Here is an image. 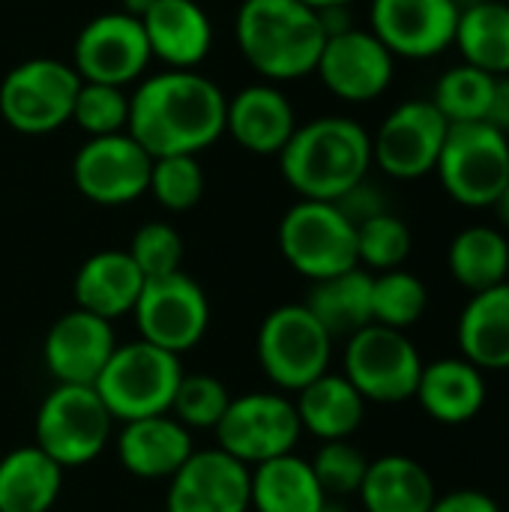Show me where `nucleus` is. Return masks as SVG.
<instances>
[{
	"instance_id": "obj_28",
	"label": "nucleus",
	"mask_w": 509,
	"mask_h": 512,
	"mask_svg": "<svg viewBox=\"0 0 509 512\" xmlns=\"http://www.w3.org/2000/svg\"><path fill=\"white\" fill-rule=\"evenodd\" d=\"M459 348L477 369H509V282L471 294L459 318Z\"/></svg>"
},
{
	"instance_id": "obj_29",
	"label": "nucleus",
	"mask_w": 509,
	"mask_h": 512,
	"mask_svg": "<svg viewBox=\"0 0 509 512\" xmlns=\"http://www.w3.org/2000/svg\"><path fill=\"white\" fill-rule=\"evenodd\" d=\"M63 492V468L36 444L0 459V512H51Z\"/></svg>"
},
{
	"instance_id": "obj_35",
	"label": "nucleus",
	"mask_w": 509,
	"mask_h": 512,
	"mask_svg": "<svg viewBox=\"0 0 509 512\" xmlns=\"http://www.w3.org/2000/svg\"><path fill=\"white\" fill-rule=\"evenodd\" d=\"M411 255V228L396 213H378L357 225V264L363 270H399Z\"/></svg>"
},
{
	"instance_id": "obj_25",
	"label": "nucleus",
	"mask_w": 509,
	"mask_h": 512,
	"mask_svg": "<svg viewBox=\"0 0 509 512\" xmlns=\"http://www.w3.org/2000/svg\"><path fill=\"white\" fill-rule=\"evenodd\" d=\"M294 408L303 432L315 435L318 441H348L366 417V399L345 375L333 372H324L294 393Z\"/></svg>"
},
{
	"instance_id": "obj_8",
	"label": "nucleus",
	"mask_w": 509,
	"mask_h": 512,
	"mask_svg": "<svg viewBox=\"0 0 509 512\" xmlns=\"http://www.w3.org/2000/svg\"><path fill=\"white\" fill-rule=\"evenodd\" d=\"M81 75L72 63L30 57L0 81V117L21 135H48L72 120Z\"/></svg>"
},
{
	"instance_id": "obj_46",
	"label": "nucleus",
	"mask_w": 509,
	"mask_h": 512,
	"mask_svg": "<svg viewBox=\"0 0 509 512\" xmlns=\"http://www.w3.org/2000/svg\"><path fill=\"white\" fill-rule=\"evenodd\" d=\"M306 6H312V9H333V6H351L354 0H303Z\"/></svg>"
},
{
	"instance_id": "obj_45",
	"label": "nucleus",
	"mask_w": 509,
	"mask_h": 512,
	"mask_svg": "<svg viewBox=\"0 0 509 512\" xmlns=\"http://www.w3.org/2000/svg\"><path fill=\"white\" fill-rule=\"evenodd\" d=\"M492 207L498 210V219L504 222V228H507V231H509V183H507V186H504V192L498 195V201H495Z\"/></svg>"
},
{
	"instance_id": "obj_7",
	"label": "nucleus",
	"mask_w": 509,
	"mask_h": 512,
	"mask_svg": "<svg viewBox=\"0 0 509 512\" xmlns=\"http://www.w3.org/2000/svg\"><path fill=\"white\" fill-rule=\"evenodd\" d=\"M282 258L309 282L339 276L357 264V228L333 201L300 198L279 222Z\"/></svg>"
},
{
	"instance_id": "obj_16",
	"label": "nucleus",
	"mask_w": 509,
	"mask_h": 512,
	"mask_svg": "<svg viewBox=\"0 0 509 512\" xmlns=\"http://www.w3.org/2000/svg\"><path fill=\"white\" fill-rule=\"evenodd\" d=\"M315 75L342 102H372L387 93L396 75V57L372 30L348 27L327 36Z\"/></svg>"
},
{
	"instance_id": "obj_18",
	"label": "nucleus",
	"mask_w": 509,
	"mask_h": 512,
	"mask_svg": "<svg viewBox=\"0 0 509 512\" xmlns=\"http://www.w3.org/2000/svg\"><path fill=\"white\" fill-rule=\"evenodd\" d=\"M165 512H252V468L225 450H195L171 477Z\"/></svg>"
},
{
	"instance_id": "obj_41",
	"label": "nucleus",
	"mask_w": 509,
	"mask_h": 512,
	"mask_svg": "<svg viewBox=\"0 0 509 512\" xmlns=\"http://www.w3.org/2000/svg\"><path fill=\"white\" fill-rule=\"evenodd\" d=\"M351 222H354V228L360 225V222H366V219H372V216H378V213H387V201H384V192L366 177V180H360L354 189H348L339 201H333Z\"/></svg>"
},
{
	"instance_id": "obj_24",
	"label": "nucleus",
	"mask_w": 509,
	"mask_h": 512,
	"mask_svg": "<svg viewBox=\"0 0 509 512\" xmlns=\"http://www.w3.org/2000/svg\"><path fill=\"white\" fill-rule=\"evenodd\" d=\"M414 399L423 411L444 426L471 423L486 405V381L483 369L468 363L465 357H447L423 366Z\"/></svg>"
},
{
	"instance_id": "obj_9",
	"label": "nucleus",
	"mask_w": 509,
	"mask_h": 512,
	"mask_svg": "<svg viewBox=\"0 0 509 512\" xmlns=\"http://www.w3.org/2000/svg\"><path fill=\"white\" fill-rule=\"evenodd\" d=\"M435 174L462 207H492L509 183V135L489 123L450 126Z\"/></svg>"
},
{
	"instance_id": "obj_11",
	"label": "nucleus",
	"mask_w": 509,
	"mask_h": 512,
	"mask_svg": "<svg viewBox=\"0 0 509 512\" xmlns=\"http://www.w3.org/2000/svg\"><path fill=\"white\" fill-rule=\"evenodd\" d=\"M213 432L219 450L255 468L261 462L294 453L303 426L288 393H243L240 399H231Z\"/></svg>"
},
{
	"instance_id": "obj_27",
	"label": "nucleus",
	"mask_w": 509,
	"mask_h": 512,
	"mask_svg": "<svg viewBox=\"0 0 509 512\" xmlns=\"http://www.w3.org/2000/svg\"><path fill=\"white\" fill-rule=\"evenodd\" d=\"M357 495L366 512H429L438 498L429 471L411 456H381L369 462Z\"/></svg>"
},
{
	"instance_id": "obj_37",
	"label": "nucleus",
	"mask_w": 509,
	"mask_h": 512,
	"mask_svg": "<svg viewBox=\"0 0 509 512\" xmlns=\"http://www.w3.org/2000/svg\"><path fill=\"white\" fill-rule=\"evenodd\" d=\"M231 405V393L228 387L213 378V375H186L180 378V387L174 393V405H171V417L177 423H183L189 432L192 429H216L219 420L225 417Z\"/></svg>"
},
{
	"instance_id": "obj_4",
	"label": "nucleus",
	"mask_w": 509,
	"mask_h": 512,
	"mask_svg": "<svg viewBox=\"0 0 509 512\" xmlns=\"http://www.w3.org/2000/svg\"><path fill=\"white\" fill-rule=\"evenodd\" d=\"M180 378L183 366L177 354H168L144 339H135L117 345L93 390L111 411L114 423H129L171 414Z\"/></svg>"
},
{
	"instance_id": "obj_2",
	"label": "nucleus",
	"mask_w": 509,
	"mask_h": 512,
	"mask_svg": "<svg viewBox=\"0 0 509 512\" xmlns=\"http://www.w3.org/2000/svg\"><path fill=\"white\" fill-rule=\"evenodd\" d=\"M234 42L261 81L285 84L315 75L327 33L318 9L303 0H243Z\"/></svg>"
},
{
	"instance_id": "obj_34",
	"label": "nucleus",
	"mask_w": 509,
	"mask_h": 512,
	"mask_svg": "<svg viewBox=\"0 0 509 512\" xmlns=\"http://www.w3.org/2000/svg\"><path fill=\"white\" fill-rule=\"evenodd\" d=\"M429 306V291L423 279L408 270H387L372 276V324L390 330L414 327Z\"/></svg>"
},
{
	"instance_id": "obj_19",
	"label": "nucleus",
	"mask_w": 509,
	"mask_h": 512,
	"mask_svg": "<svg viewBox=\"0 0 509 512\" xmlns=\"http://www.w3.org/2000/svg\"><path fill=\"white\" fill-rule=\"evenodd\" d=\"M114 351H117L114 324L78 306L51 324L42 345L48 375L57 384H75V387H93Z\"/></svg>"
},
{
	"instance_id": "obj_26",
	"label": "nucleus",
	"mask_w": 509,
	"mask_h": 512,
	"mask_svg": "<svg viewBox=\"0 0 509 512\" xmlns=\"http://www.w3.org/2000/svg\"><path fill=\"white\" fill-rule=\"evenodd\" d=\"M252 512H336L312 465L294 453L252 468Z\"/></svg>"
},
{
	"instance_id": "obj_23",
	"label": "nucleus",
	"mask_w": 509,
	"mask_h": 512,
	"mask_svg": "<svg viewBox=\"0 0 509 512\" xmlns=\"http://www.w3.org/2000/svg\"><path fill=\"white\" fill-rule=\"evenodd\" d=\"M144 282L147 279L126 249H102L78 267L72 291L78 309L93 312L105 321H117L123 315H132Z\"/></svg>"
},
{
	"instance_id": "obj_5",
	"label": "nucleus",
	"mask_w": 509,
	"mask_h": 512,
	"mask_svg": "<svg viewBox=\"0 0 509 512\" xmlns=\"http://www.w3.org/2000/svg\"><path fill=\"white\" fill-rule=\"evenodd\" d=\"M255 354L261 372L276 390L300 393L306 384L330 372L333 336L303 303H288L261 321Z\"/></svg>"
},
{
	"instance_id": "obj_40",
	"label": "nucleus",
	"mask_w": 509,
	"mask_h": 512,
	"mask_svg": "<svg viewBox=\"0 0 509 512\" xmlns=\"http://www.w3.org/2000/svg\"><path fill=\"white\" fill-rule=\"evenodd\" d=\"M126 252L144 279H159V276L177 273L183 264V240H180L177 228L168 222L141 225Z\"/></svg>"
},
{
	"instance_id": "obj_33",
	"label": "nucleus",
	"mask_w": 509,
	"mask_h": 512,
	"mask_svg": "<svg viewBox=\"0 0 509 512\" xmlns=\"http://www.w3.org/2000/svg\"><path fill=\"white\" fill-rule=\"evenodd\" d=\"M492 93H495V75H489L477 66L459 63L438 78L429 102L441 111V117L450 126L486 123Z\"/></svg>"
},
{
	"instance_id": "obj_6",
	"label": "nucleus",
	"mask_w": 509,
	"mask_h": 512,
	"mask_svg": "<svg viewBox=\"0 0 509 512\" xmlns=\"http://www.w3.org/2000/svg\"><path fill=\"white\" fill-rule=\"evenodd\" d=\"M114 432V417L93 387L57 384L39 405L33 435L63 471L84 468L102 456Z\"/></svg>"
},
{
	"instance_id": "obj_42",
	"label": "nucleus",
	"mask_w": 509,
	"mask_h": 512,
	"mask_svg": "<svg viewBox=\"0 0 509 512\" xmlns=\"http://www.w3.org/2000/svg\"><path fill=\"white\" fill-rule=\"evenodd\" d=\"M429 512H501L498 501L480 489H456L444 498H435Z\"/></svg>"
},
{
	"instance_id": "obj_22",
	"label": "nucleus",
	"mask_w": 509,
	"mask_h": 512,
	"mask_svg": "<svg viewBox=\"0 0 509 512\" xmlns=\"http://www.w3.org/2000/svg\"><path fill=\"white\" fill-rule=\"evenodd\" d=\"M192 453V432L171 414L120 423L117 459L138 480H171Z\"/></svg>"
},
{
	"instance_id": "obj_44",
	"label": "nucleus",
	"mask_w": 509,
	"mask_h": 512,
	"mask_svg": "<svg viewBox=\"0 0 509 512\" xmlns=\"http://www.w3.org/2000/svg\"><path fill=\"white\" fill-rule=\"evenodd\" d=\"M153 3H156V0H120V12H126V15H132V18H141Z\"/></svg>"
},
{
	"instance_id": "obj_21",
	"label": "nucleus",
	"mask_w": 509,
	"mask_h": 512,
	"mask_svg": "<svg viewBox=\"0 0 509 512\" xmlns=\"http://www.w3.org/2000/svg\"><path fill=\"white\" fill-rule=\"evenodd\" d=\"M138 21L165 69H198L213 48L210 15L195 0H156Z\"/></svg>"
},
{
	"instance_id": "obj_1",
	"label": "nucleus",
	"mask_w": 509,
	"mask_h": 512,
	"mask_svg": "<svg viewBox=\"0 0 509 512\" xmlns=\"http://www.w3.org/2000/svg\"><path fill=\"white\" fill-rule=\"evenodd\" d=\"M222 87L198 69H162L129 93L126 132L153 156H198L225 135Z\"/></svg>"
},
{
	"instance_id": "obj_30",
	"label": "nucleus",
	"mask_w": 509,
	"mask_h": 512,
	"mask_svg": "<svg viewBox=\"0 0 509 512\" xmlns=\"http://www.w3.org/2000/svg\"><path fill=\"white\" fill-rule=\"evenodd\" d=\"M333 339H351L372 324V273L363 267L312 282L303 303Z\"/></svg>"
},
{
	"instance_id": "obj_32",
	"label": "nucleus",
	"mask_w": 509,
	"mask_h": 512,
	"mask_svg": "<svg viewBox=\"0 0 509 512\" xmlns=\"http://www.w3.org/2000/svg\"><path fill=\"white\" fill-rule=\"evenodd\" d=\"M453 279L471 294L504 285L509 273V243L498 228L471 225L459 231L447 249Z\"/></svg>"
},
{
	"instance_id": "obj_14",
	"label": "nucleus",
	"mask_w": 509,
	"mask_h": 512,
	"mask_svg": "<svg viewBox=\"0 0 509 512\" xmlns=\"http://www.w3.org/2000/svg\"><path fill=\"white\" fill-rule=\"evenodd\" d=\"M450 123L429 99L396 105L372 135V165L393 180H420L435 171Z\"/></svg>"
},
{
	"instance_id": "obj_31",
	"label": "nucleus",
	"mask_w": 509,
	"mask_h": 512,
	"mask_svg": "<svg viewBox=\"0 0 509 512\" xmlns=\"http://www.w3.org/2000/svg\"><path fill=\"white\" fill-rule=\"evenodd\" d=\"M453 45L462 63L489 75H509V3L483 0L462 6Z\"/></svg>"
},
{
	"instance_id": "obj_10",
	"label": "nucleus",
	"mask_w": 509,
	"mask_h": 512,
	"mask_svg": "<svg viewBox=\"0 0 509 512\" xmlns=\"http://www.w3.org/2000/svg\"><path fill=\"white\" fill-rule=\"evenodd\" d=\"M423 360L402 330L369 324L345 345V378L366 402L399 405L414 399Z\"/></svg>"
},
{
	"instance_id": "obj_20",
	"label": "nucleus",
	"mask_w": 509,
	"mask_h": 512,
	"mask_svg": "<svg viewBox=\"0 0 509 512\" xmlns=\"http://www.w3.org/2000/svg\"><path fill=\"white\" fill-rule=\"evenodd\" d=\"M297 126L294 102L279 84L258 81L240 87L225 102V135L255 156H279Z\"/></svg>"
},
{
	"instance_id": "obj_38",
	"label": "nucleus",
	"mask_w": 509,
	"mask_h": 512,
	"mask_svg": "<svg viewBox=\"0 0 509 512\" xmlns=\"http://www.w3.org/2000/svg\"><path fill=\"white\" fill-rule=\"evenodd\" d=\"M147 192L159 201V207L171 213L192 210L204 195V171L198 156H162L153 159Z\"/></svg>"
},
{
	"instance_id": "obj_47",
	"label": "nucleus",
	"mask_w": 509,
	"mask_h": 512,
	"mask_svg": "<svg viewBox=\"0 0 509 512\" xmlns=\"http://www.w3.org/2000/svg\"><path fill=\"white\" fill-rule=\"evenodd\" d=\"M459 6H471V3H483V0H456Z\"/></svg>"
},
{
	"instance_id": "obj_43",
	"label": "nucleus",
	"mask_w": 509,
	"mask_h": 512,
	"mask_svg": "<svg viewBox=\"0 0 509 512\" xmlns=\"http://www.w3.org/2000/svg\"><path fill=\"white\" fill-rule=\"evenodd\" d=\"M486 123L495 126L498 132L509 135V75H498L495 78V93H492V105H489Z\"/></svg>"
},
{
	"instance_id": "obj_17",
	"label": "nucleus",
	"mask_w": 509,
	"mask_h": 512,
	"mask_svg": "<svg viewBox=\"0 0 509 512\" xmlns=\"http://www.w3.org/2000/svg\"><path fill=\"white\" fill-rule=\"evenodd\" d=\"M459 12L456 0H372L369 30L393 57L429 60L453 45Z\"/></svg>"
},
{
	"instance_id": "obj_36",
	"label": "nucleus",
	"mask_w": 509,
	"mask_h": 512,
	"mask_svg": "<svg viewBox=\"0 0 509 512\" xmlns=\"http://www.w3.org/2000/svg\"><path fill=\"white\" fill-rule=\"evenodd\" d=\"M72 120L87 138L126 132V126H129V93H126V87L81 81L75 105H72Z\"/></svg>"
},
{
	"instance_id": "obj_3",
	"label": "nucleus",
	"mask_w": 509,
	"mask_h": 512,
	"mask_svg": "<svg viewBox=\"0 0 509 512\" xmlns=\"http://www.w3.org/2000/svg\"><path fill=\"white\" fill-rule=\"evenodd\" d=\"M372 135L351 117L324 114L294 129L279 153L285 183L306 201H339L369 177Z\"/></svg>"
},
{
	"instance_id": "obj_39",
	"label": "nucleus",
	"mask_w": 509,
	"mask_h": 512,
	"mask_svg": "<svg viewBox=\"0 0 509 512\" xmlns=\"http://www.w3.org/2000/svg\"><path fill=\"white\" fill-rule=\"evenodd\" d=\"M309 465L327 498H348L360 492L369 459L351 441H324Z\"/></svg>"
},
{
	"instance_id": "obj_13",
	"label": "nucleus",
	"mask_w": 509,
	"mask_h": 512,
	"mask_svg": "<svg viewBox=\"0 0 509 512\" xmlns=\"http://www.w3.org/2000/svg\"><path fill=\"white\" fill-rule=\"evenodd\" d=\"M153 54L138 18L114 9L90 18L72 45V69L81 81L129 87L141 81Z\"/></svg>"
},
{
	"instance_id": "obj_12",
	"label": "nucleus",
	"mask_w": 509,
	"mask_h": 512,
	"mask_svg": "<svg viewBox=\"0 0 509 512\" xmlns=\"http://www.w3.org/2000/svg\"><path fill=\"white\" fill-rule=\"evenodd\" d=\"M138 336L168 354L192 351L210 327V300L183 270L147 279L132 309Z\"/></svg>"
},
{
	"instance_id": "obj_15",
	"label": "nucleus",
	"mask_w": 509,
	"mask_h": 512,
	"mask_svg": "<svg viewBox=\"0 0 509 512\" xmlns=\"http://www.w3.org/2000/svg\"><path fill=\"white\" fill-rule=\"evenodd\" d=\"M150 168L153 156L129 132H117L87 138L78 147L72 159V180L87 201L99 207H120L147 195Z\"/></svg>"
}]
</instances>
